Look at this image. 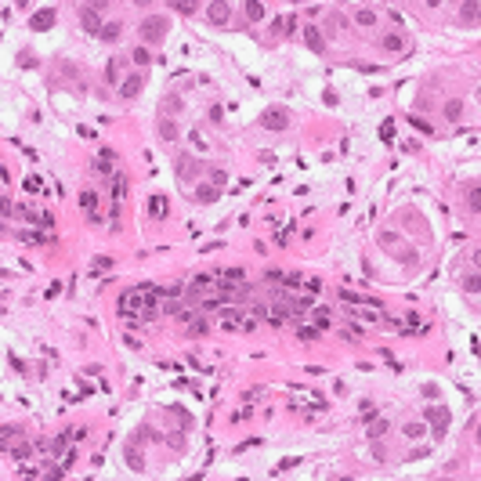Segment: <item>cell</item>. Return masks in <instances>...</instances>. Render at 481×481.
<instances>
[{"instance_id":"1","label":"cell","mask_w":481,"mask_h":481,"mask_svg":"<svg viewBox=\"0 0 481 481\" xmlns=\"http://www.w3.org/2000/svg\"><path fill=\"white\" fill-rule=\"evenodd\" d=\"M102 11H105V4H80V26H84V33L87 36H102Z\"/></svg>"},{"instance_id":"2","label":"cell","mask_w":481,"mask_h":481,"mask_svg":"<svg viewBox=\"0 0 481 481\" xmlns=\"http://www.w3.org/2000/svg\"><path fill=\"white\" fill-rule=\"evenodd\" d=\"M167 29H170V22L163 18V15H148V18H141V40L145 44H156V40H163L167 36Z\"/></svg>"},{"instance_id":"3","label":"cell","mask_w":481,"mask_h":481,"mask_svg":"<svg viewBox=\"0 0 481 481\" xmlns=\"http://www.w3.org/2000/svg\"><path fill=\"white\" fill-rule=\"evenodd\" d=\"M423 420L434 427V438H445V431H449V409L445 406H427L423 409Z\"/></svg>"},{"instance_id":"4","label":"cell","mask_w":481,"mask_h":481,"mask_svg":"<svg viewBox=\"0 0 481 481\" xmlns=\"http://www.w3.org/2000/svg\"><path fill=\"white\" fill-rule=\"evenodd\" d=\"M290 123H293L290 109H279V105H275V109H268V112L261 116V127H264V131H286Z\"/></svg>"},{"instance_id":"5","label":"cell","mask_w":481,"mask_h":481,"mask_svg":"<svg viewBox=\"0 0 481 481\" xmlns=\"http://www.w3.org/2000/svg\"><path fill=\"white\" fill-rule=\"evenodd\" d=\"M199 174V159L195 156H178V181L181 185H192Z\"/></svg>"},{"instance_id":"6","label":"cell","mask_w":481,"mask_h":481,"mask_svg":"<svg viewBox=\"0 0 481 481\" xmlns=\"http://www.w3.org/2000/svg\"><path fill=\"white\" fill-rule=\"evenodd\" d=\"M141 87H145V72L138 69V72H131L123 84H119V98H138V94H141Z\"/></svg>"},{"instance_id":"7","label":"cell","mask_w":481,"mask_h":481,"mask_svg":"<svg viewBox=\"0 0 481 481\" xmlns=\"http://www.w3.org/2000/svg\"><path fill=\"white\" fill-rule=\"evenodd\" d=\"M304 44H308L311 55H322V51H326V36H322V29H318V26H308V29H304Z\"/></svg>"},{"instance_id":"8","label":"cell","mask_w":481,"mask_h":481,"mask_svg":"<svg viewBox=\"0 0 481 481\" xmlns=\"http://www.w3.org/2000/svg\"><path fill=\"white\" fill-rule=\"evenodd\" d=\"M123 460H127V467L134 470V474H145V456H141V449L131 442V445H123Z\"/></svg>"},{"instance_id":"9","label":"cell","mask_w":481,"mask_h":481,"mask_svg":"<svg viewBox=\"0 0 481 481\" xmlns=\"http://www.w3.org/2000/svg\"><path fill=\"white\" fill-rule=\"evenodd\" d=\"M207 15H210L214 26H224V22L232 18V4H224V0H217V4H207Z\"/></svg>"},{"instance_id":"10","label":"cell","mask_w":481,"mask_h":481,"mask_svg":"<svg viewBox=\"0 0 481 481\" xmlns=\"http://www.w3.org/2000/svg\"><path fill=\"white\" fill-rule=\"evenodd\" d=\"M29 26L36 29V33H44V29H51L55 26V8H40L33 18H29Z\"/></svg>"},{"instance_id":"11","label":"cell","mask_w":481,"mask_h":481,"mask_svg":"<svg viewBox=\"0 0 481 481\" xmlns=\"http://www.w3.org/2000/svg\"><path fill=\"white\" fill-rule=\"evenodd\" d=\"M380 47H384V51H391V55H406V51H409L402 33H387V36L380 40Z\"/></svg>"},{"instance_id":"12","label":"cell","mask_w":481,"mask_h":481,"mask_svg":"<svg viewBox=\"0 0 481 481\" xmlns=\"http://www.w3.org/2000/svg\"><path fill=\"white\" fill-rule=\"evenodd\" d=\"M167 214H170V203H167V195H152V199H148V217L163 221Z\"/></svg>"},{"instance_id":"13","label":"cell","mask_w":481,"mask_h":481,"mask_svg":"<svg viewBox=\"0 0 481 481\" xmlns=\"http://www.w3.org/2000/svg\"><path fill=\"white\" fill-rule=\"evenodd\" d=\"M127 65V58L123 55H116V58H109V65H105V84H123L119 80V69Z\"/></svg>"},{"instance_id":"14","label":"cell","mask_w":481,"mask_h":481,"mask_svg":"<svg viewBox=\"0 0 481 481\" xmlns=\"http://www.w3.org/2000/svg\"><path fill=\"white\" fill-rule=\"evenodd\" d=\"M391 431V420L387 416H376L373 423H366V434H369V442H376V438H384Z\"/></svg>"},{"instance_id":"15","label":"cell","mask_w":481,"mask_h":481,"mask_svg":"<svg viewBox=\"0 0 481 481\" xmlns=\"http://www.w3.org/2000/svg\"><path fill=\"white\" fill-rule=\"evenodd\" d=\"M311 315H315V330L322 333V330H333V315H330V308H311Z\"/></svg>"},{"instance_id":"16","label":"cell","mask_w":481,"mask_h":481,"mask_svg":"<svg viewBox=\"0 0 481 481\" xmlns=\"http://www.w3.org/2000/svg\"><path fill=\"white\" fill-rule=\"evenodd\" d=\"M159 138H163V141H178L181 138V131H178V123H174V119H163V116H159Z\"/></svg>"},{"instance_id":"17","label":"cell","mask_w":481,"mask_h":481,"mask_svg":"<svg viewBox=\"0 0 481 481\" xmlns=\"http://www.w3.org/2000/svg\"><path fill=\"white\" fill-rule=\"evenodd\" d=\"M181 109H185V102H181L178 94H167V98H163V105H159L163 119H170V116H174V112H181Z\"/></svg>"},{"instance_id":"18","label":"cell","mask_w":481,"mask_h":481,"mask_svg":"<svg viewBox=\"0 0 481 481\" xmlns=\"http://www.w3.org/2000/svg\"><path fill=\"white\" fill-rule=\"evenodd\" d=\"M217 195H221L217 185H199V188H195V203H214Z\"/></svg>"},{"instance_id":"19","label":"cell","mask_w":481,"mask_h":481,"mask_svg":"<svg viewBox=\"0 0 481 481\" xmlns=\"http://www.w3.org/2000/svg\"><path fill=\"white\" fill-rule=\"evenodd\" d=\"M119 33H123V26H119V22H105L98 40H105V44H116V40H119Z\"/></svg>"},{"instance_id":"20","label":"cell","mask_w":481,"mask_h":481,"mask_svg":"<svg viewBox=\"0 0 481 481\" xmlns=\"http://www.w3.org/2000/svg\"><path fill=\"white\" fill-rule=\"evenodd\" d=\"M351 18H355L358 26H373V22H376V11H373V8H355Z\"/></svg>"},{"instance_id":"21","label":"cell","mask_w":481,"mask_h":481,"mask_svg":"<svg viewBox=\"0 0 481 481\" xmlns=\"http://www.w3.org/2000/svg\"><path fill=\"white\" fill-rule=\"evenodd\" d=\"M131 62H134L138 69H148V65H152V55H148V47H134V51H131Z\"/></svg>"},{"instance_id":"22","label":"cell","mask_w":481,"mask_h":481,"mask_svg":"<svg viewBox=\"0 0 481 481\" xmlns=\"http://www.w3.org/2000/svg\"><path fill=\"white\" fill-rule=\"evenodd\" d=\"M243 11H246V18H250V22H261V18H264V4H257V0H246Z\"/></svg>"},{"instance_id":"23","label":"cell","mask_w":481,"mask_h":481,"mask_svg":"<svg viewBox=\"0 0 481 481\" xmlns=\"http://www.w3.org/2000/svg\"><path fill=\"white\" fill-rule=\"evenodd\" d=\"M123 192H127V178L112 174V199H116V207H119V199H123Z\"/></svg>"},{"instance_id":"24","label":"cell","mask_w":481,"mask_h":481,"mask_svg":"<svg viewBox=\"0 0 481 481\" xmlns=\"http://www.w3.org/2000/svg\"><path fill=\"white\" fill-rule=\"evenodd\" d=\"M80 207H84V210H98V192H94V188H84V195H80Z\"/></svg>"},{"instance_id":"25","label":"cell","mask_w":481,"mask_h":481,"mask_svg":"<svg viewBox=\"0 0 481 481\" xmlns=\"http://www.w3.org/2000/svg\"><path fill=\"white\" fill-rule=\"evenodd\" d=\"M22 243H26V246H40V243H51V239H47L44 232H22Z\"/></svg>"},{"instance_id":"26","label":"cell","mask_w":481,"mask_h":481,"mask_svg":"<svg viewBox=\"0 0 481 481\" xmlns=\"http://www.w3.org/2000/svg\"><path fill=\"white\" fill-rule=\"evenodd\" d=\"M221 279H224V283H246V271L243 268H224Z\"/></svg>"},{"instance_id":"27","label":"cell","mask_w":481,"mask_h":481,"mask_svg":"<svg viewBox=\"0 0 481 481\" xmlns=\"http://www.w3.org/2000/svg\"><path fill=\"white\" fill-rule=\"evenodd\" d=\"M207 318H192V322H188V337H207Z\"/></svg>"},{"instance_id":"28","label":"cell","mask_w":481,"mask_h":481,"mask_svg":"<svg viewBox=\"0 0 481 481\" xmlns=\"http://www.w3.org/2000/svg\"><path fill=\"white\" fill-rule=\"evenodd\" d=\"M409 127H416V131H420V134H434V127H431V123H427V119H423V116H416V112H413V116H409Z\"/></svg>"},{"instance_id":"29","label":"cell","mask_w":481,"mask_h":481,"mask_svg":"<svg viewBox=\"0 0 481 481\" xmlns=\"http://www.w3.org/2000/svg\"><path fill=\"white\" fill-rule=\"evenodd\" d=\"M112 264H116V261H112V257H105V254H98V257L91 261V268H94V275H98V271H109Z\"/></svg>"},{"instance_id":"30","label":"cell","mask_w":481,"mask_h":481,"mask_svg":"<svg viewBox=\"0 0 481 481\" xmlns=\"http://www.w3.org/2000/svg\"><path fill=\"white\" fill-rule=\"evenodd\" d=\"M293 467H300V460H297V456H286L283 463H279V467L271 470V477H279V474H283V470H293Z\"/></svg>"},{"instance_id":"31","label":"cell","mask_w":481,"mask_h":481,"mask_svg":"<svg viewBox=\"0 0 481 481\" xmlns=\"http://www.w3.org/2000/svg\"><path fill=\"white\" fill-rule=\"evenodd\" d=\"M188 141H192V145H195L199 152H210V145H207V138H203V134H199V131H188Z\"/></svg>"},{"instance_id":"32","label":"cell","mask_w":481,"mask_h":481,"mask_svg":"<svg viewBox=\"0 0 481 481\" xmlns=\"http://www.w3.org/2000/svg\"><path fill=\"white\" fill-rule=\"evenodd\" d=\"M94 174H112V159H105V156L98 152V159H94Z\"/></svg>"},{"instance_id":"33","label":"cell","mask_w":481,"mask_h":481,"mask_svg":"<svg viewBox=\"0 0 481 481\" xmlns=\"http://www.w3.org/2000/svg\"><path fill=\"white\" fill-rule=\"evenodd\" d=\"M460 112H463V102H460V98H452V102L445 105V116H449V119H460Z\"/></svg>"},{"instance_id":"34","label":"cell","mask_w":481,"mask_h":481,"mask_svg":"<svg viewBox=\"0 0 481 481\" xmlns=\"http://www.w3.org/2000/svg\"><path fill=\"white\" fill-rule=\"evenodd\" d=\"M297 337H300V340H318V330H315V326H304V322H300V326H297Z\"/></svg>"},{"instance_id":"35","label":"cell","mask_w":481,"mask_h":481,"mask_svg":"<svg viewBox=\"0 0 481 481\" xmlns=\"http://www.w3.org/2000/svg\"><path fill=\"white\" fill-rule=\"evenodd\" d=\"M380 138H384V141H391V138H394V119H391V116L380 123Z\"/></svg>"},{"instance_id":"36","label":"cell","mask_w":481,"mask_h":481,"mask_svg":"<svg viewBox=\"0 0 481 481\" xmlns=\"http://www.w3.org/2000/svg\"><path fill=\"white\" fill-rule=\"evenodd\" d=\"M283 275H286L283 268H268V271H264V283H275V286H279V283H283Z\"/></svg>"},{"instance_id":"37","label":"cell","mask_w":481,"mask_h":481,"mask_svg":"<svg viewBox=\"0 0 481 481\" xmlns=\"http://www.w3.org/2000/svg\"><path fill=\"white\" fill-rule=\"evenodd\" d=\"M340 300H344V304H362L366 297H362V293H351V290H340Z\"/></svg>"},{"instance_id":"38","label":"cell","mask_w":481,"mask_h":481,"mask_svg":"<svg viewBox=\"0 0 481 481\" xmlns=\"http://www.w3.org/2000/svg\"><path fill=\"white\" fill-rule=\"evenodd\" d=\"M460 11H463V18H467V22H470V18L477 22V11H481V8H477V0H474V4H463Z\"/></svg>"},{"instance_id":"39","label":"cell","mask_w":481,"mask_h":481,"mask_svg":"<svg viewBox=\"0 0 481 481\" xmlns=\"http://www.w3.org/2000/svg\"><path fill=\"white\" fill-rule=\"evenodd\" d=\"M174 416H178V423H181V427H185V431H188V427H192V416H188V413H185V409H181V406H174Z\"/></svg>"},{"instance_id":"40","label":"cell","mask_w":481,"mask_h":481,"mask_svg":"<svg viewBox=\"0 0 481 481\" xmlns=\"http://www.w3.org/2000/svg\"><path fill=\"white\" fill-rule=\"evenodd\" d=\"M40 188H44V181H40L36 174H29V178H26V192H40Z\"/></svg>"},{"instance_id":"41","label":"cell","mask_w":481,"mask_h":481,"mask_svg":"<svg viewBox=\"0 0 481 481\" xmlns=\"http://www.w3.org/2000/svg\"><path fill=\"white\" fill-rule=\"evenodd\" d=\"M376 416H384V413H380V409H369V406H366V413H362V416H358V420H362V427H366V423H373Z\"/></svg>"},{"instance_id":"42","label":"cell","mask_w":481,"mask_h":481,"mask_svg":"<svg viewBox=\"0 0 481 481\" xmlns=\"http://www.w3.org/2000/svg\"><path fill=\"white\" fill-rule=\"evenodd\" d=\"M423 431H427L423 423H406V438H420Z\"/></svg>"},{"instance_id":"43","label":"cell","mask_w":481,"mask_h":481,"mask_svg":"<svg viewBox=\"0 0 481 481\" xmlns=\"http://www.w3.org/2000/svg\"><path fill=\"white\" fill-rule=\"evenodd\" d=\"M394 243H398V235H394V232H380V246H384V250H387V246H394Z\"/></svg>"},{"instance_id":"44","label":"cell","mask_w":481,"mask_h":481,"mask_svg":"<svg viewBox=\"0 0 481 481\" xmlns=\"http://www.w3.org/2000/svg\"><path fill=\"white\" fill-rule=\"evenodd\" d=\"M322 102H326L330 109H337V105H340V98H337V91H330V87H326V94H322Z\"/></svg>"},{"instance_id":"45","label":"cell","mask_w":481,"mask_h":481,"mask_svg":"<svg viewBox=\"0 0 481 481\" xmlns=\"http://www.w3.org/2000/svg\"><path fill=\"white\" fill-rule=\"evenodd\" d=\"M174 11H181V15H195L199 8H195V4H181V0H178V4H174Z\"/></svg>"},{"instance_id":"46","label":"cell","mask_w":481,"mask_h":481,"mask_svg":"<svg viewBox=\"0 0 481 481\" xmlns=\"http://www.w3.org/2000/svg\"><path fill=\"white\" fill-rule=\"evenodd\" d=\"M293 33H297V15L290 11V15H286V36H293Z\"/></svg>"},{"instance_id":"47","label":"cell","mask_w":481,"mask_h":481,"mask_svg":"<svg viewBox=\"0 0 481 481\" xmlns=\"http://www.w3.org/2000/svg\"><path fill=\"white\" fill-rule=\"evenodd\" d=\"M8 366H11L15 373H22V369H26V366H22V358H18V355H8Z\"/></svg>"},{"instance_id":"48","label":"cell","mask_w":481,"mask_h":481,"mask_svg":"<svg viewBox=\"0 0 481 481\" xmlns=\"http://www.w3.org/2000/svg\"><path fill=\"white\" fill-rule=\"evenodd\" d=\"M463 286H467V290L477 297V271H474V275H467V283H463Z\"/></svg>"},{"instance_id":"49","label":"cell","mask_w":481,"mask_h":481,"mask_svg":"<svg viewBox=\"0 0 481 481\" xmlns=\"http://www.w3.org/2000/svg\"><path fill=\"white\" fill-rule=\"evenodd\" d=\"M470 210H474V214L481 210V199H477V185H474V192H470Z\"/></svg>"},{"instance_id":"50","label":"cell","mask_w":481,"mask_h":481,"mask_svg":"<svg viewBox=\"0 0 481 481\" xmlns=\"http://www.w3.org/2000/svg\"><path fill=\"white\" fill-rule=\"evenodd\" d=\"M0 434H4V442H11V438H18V427H8V423H4V431H0Z\"/></svg>"},{"instance_id":"51","label":"cell","mask_w":481,"mask_h":481,"mask_svg":"<svg viewBox=\"0 0 481 481\" xmlns=\"http://www.w3.org/2000/svg\"><path fill=\"white\" fill-rule=\"evenodd\" d=\"M423 398H431V402H434V398H438V384H427V387H423Z\"/></svg>"},{"instance_id":"52","label":"cell","mask_w":481,"mask_h":481,"mask_svg":"<svg viewBox=\"0 0 481 481\" xmlns=\"http://www.w3.org/2000/svg\"><path fill=\"white\" fill-rule=\"evenodd\" d=\"M304 286H308V293H318V286H322V283H318V279H304Z\"/></svg>"},{"instance_id":"53","label":"cell","mask_w":481,"mask_h":481,"mask_svg":"<svg viewBox=\"0 0 481 481\" xmlns=\"http://www.w3.org/2000/svg\"><path fill=\"white\" fill-rule=\"evenodd\" d=\"M257 159H261V163H264V167H271V163H275V152H261Z\"/></svg>"},{"instance_id":"54","label":"cell","mask_w":481,"mask_h":481,"mask_svg":"<svg viewBox=\"0 0 481 481\" xmlns=\"http://www.w3.org/2000/svg\"><path fill=\"white\" fill-rule=\"evenodd\" d=\"M261 391H264V387H250V391H246V394H243V402H254V398H257V394H261Z\"/></svg>"},{"instance_id":"55","label":"cell","mask_w":481,"mask_h":481,"mask_svg":"<svg viewBox=\"0 0 481 481\" xmlns=\"http://www.w3.org/2000/svg\"><path fill=\"white\" fill-rule=\"evenodd\" d=\"M384 65H358V72H366V76H373V72H380Z\"/></svg>"},{"instance_id":"56","label":"cell","mask_w":481,"mask_h":481,"mask_svg":"<svg viewBox=\"0 0 481 481\" xmlns=\"http://www.w3.org/2000/svg\"><path fill=\"white\" fill-rule=\"evenodd\" d=\"M221 116H224V112H221V105H210V119H214V123H221Z\"/></svg>"}]
</instances>
